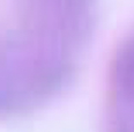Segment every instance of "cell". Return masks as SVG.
<instances>
[{"label": "cell", "instance_id": "6da1fadb", "mask_svg": "<svg viewBox=\"0 0 134 132\" xmlns=\"http://www.w3.org/2000/svg\"><path fill=\"white\" fill-rule=\"evenodd\" d=\"M99 0H0V119L27 117L75 83Z\"/></svg>", "mask_w": 134, "mask_h": 132}, {"label": "cell", "instance_id": "7a4b0ae2", "mask_svg": "<svg viewBox=\"0 0 134 132\" xmlns=\"http://www.w3.org/2000/svg\"><path fill=\"white\" fill-rule=\"evenodd\" d=\"M102 132H134V26L118 42L108 64Z\"/></svg>", "mask_w": 134, "mask_h": 132}]
</instances>
